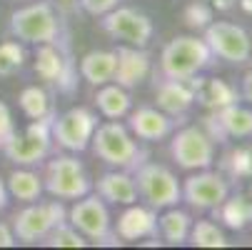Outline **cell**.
<instances>
[{"label": "cell", "instance_id": "obj_6", "mask_svg": "<svg viewBox=\"0 0 252 250\" xmlns=\"http://www.w3.org/2000/svg\"><path fill=\"white\" fill-rule=\"evenodd\" d=\"M53 118H55V113L32 120L23 133H15L0 153L15 165H35V163L45 160L53 148V133H50Z\"/></svg>", "mask_w": 252, "mask_h": 250}, {"label": "cell", "instance_id": "obj_35", "mask_svg": "<svg viewBox=\"0 0 252 250\" xmlns=\"http://www.w3.org/2000/svg\"><path fill=\"white\" fill-rule=\"evenodd\" d=\"M78 3L88 15H95V18H102L105 13L118 8V0H78Z\"/></svg>", "mask_w": 252, "mask_h": 250}, {"label": "cell", "instance_id": "obj_2", "mask_svg": "<svg viewBox=\"0 0 252 250\" xmlns=\"http://www.w3.org/2000/svg\"><path fill=\"white\" fill-rule=\"evenodd\" d=\"M212 65V53L197 35H175L160 53L162 78L188 80Z\"/></svg>", "mask_w": 252, "mask_h": 250}, {"label": "cell", "instance_id": "obj_22", "mask_svg": "<svg viewBox=\"0 0 252 250\" xmlns=\"http://www.w3.org/2000/svg\"><path fill=\"white\" fill-rule=\"evenodd\" d=\"M113 73H115V50H90L80 58V75L95 88L113 83Z\"/></svg>", "mask_w": 252, "mask_h": 250}, {"label": "cell", "instance_id": "obj_34", "mask_svg": "<svg viewBox=\"0 0 252 250\" xmlns=\"http://www.w3.org/2000/svg\"><path fill=\"white\" fill-rule=\"evenodd\" d=\"M15 135V123H13V113L5 103H0V150L8 145V140Z\"/></svg>", "mask_w": 252, "mask_h": 250}, {"label": "cell", "instance_id": "obj_7", "mask_svg": "<svg viewBox=\"0 0 252 250\" xmlns=\"http://www.w3.org/2000/svg\"><path fill=\"white\" fill-rule=\"evenodd\" d=\"M63 220H67V210L60 200H48V203L35 200L13 215V235L15 240L32 245V243L43 240Z\"/></svg>", "mask_w": 252, "mask_h": 250}, {"label": "cell", "instance_id": "obj_19", "mask_svg": "<svg viewBox=\"0 0 252 250\" xmlns=\"http://www.w3.org/2000/svg\"><path fill=\"white\" fill-rule=\"evenodd\" d=\"M188 80H190V85L195 90V103H200L202 108H207V110H220V108H225V105L240 103L237 88H232L230 83H225L220 78H200V75H192Z\"/></svg>", "mask_w": 252, "mask_h": 250}, {"label": "cell", "instance_id": "obj_17", "mask_svg": "<svg viewBox=\"0 0 252 250\" xmlns=\"http://www.w3.org/2000/svg\"><path fill=\"white\" fill-rule=\"evenodd\" d=\"M115 233L120 240H142L158 238V210L150 205H127L115 223Z\"/></svg>", "mask_w": 252, "mask_h": 250}, {"label": "cell", "instance_id": "obj_23", "mask_svg": "<svg viewBox=\"0 0 252 250\" xmlns=\"http://www.w3.org/2000/svg\"><path fill=\"white\" fill-rule=\"evenodd\" d=\"M95 103H97V110L107 118V120H120L130 113L132 108V98L125 88H120L118 83H105L100 85L97 95H95Z\"/></svg>", "mask_w": 252, "mask_h": 250}, {"label": "cell", "instance_id": "obj_30", "mask_svg": "<svg viewBox=\"0 0 252 250\" xmlns=\"http://www.w3.org/2000/svg\"><path fill=\"white\" fill-rule=\"evenodd\" d=\"M43 243H45L48 248H85V245H88L85 235H80L67 220L58 223V225L43 238Z\"/></svg>", "mask_w": 252, "mask_h": 250}, {"label": "cell", "instance_id": "obj_3", "mask_svg": "<svg viewBox=\"0 0 252 250\" xmlns=\"http://www.w3.org/2000/svg\"><path fill=\"white\" fill-rule=\"evenodd\" d=\"M8 30L20 43H30V45L58 43L60 20L50 3H32V5H23L10 13Z\"/></svg>", "mask_w": 252, "mask_h": 250}, {"label": "cell", "instance_id": "obj_21", "mask_svg": "<svg viewBox=\"0 0 252 250\" xmlns=\"http://www.w3.org/2000/svg\"><path fill=\"white\" fill-rule=\"evenodd\" d=\"M212 215L225 228L240 233L252 225V200L247 195H227L218 208H212Z\"/></svg>", "mask_w": 252, "mask_h": 250}, {"label": "cell", "instance_id": "obj_36", "mask_svg": "<svg viewBox=\"0 0 252 250\" xmlns=\"http://www.w3.org/2000/svg\"><path fill=\"white\" fill-rule=\"evenodd\" d=\"M240 98L252 108V70H247V73L242 75V90H240Z\"/></svg>", "mask_w": 252, "mask_h": 250}, {"label": "cell", "instance_id": "obj_15", "mask_svg": "<svg viewBox=\"0 0 252 250\" xmlns=\"http://www.w3.org/2000/svg\"><path fill=\"white\" fill-rule=\"evenodd\" d=\"M148 75H150V55H148L145 48L120 45L115 50L113 83H118L120 88L130 90V88H137Z\"/></svg>", "mask_w": 252, "mask_h": 250}, {"label": "cell", "instance_id": "obj_1", "mask_svg": "<svg viewBox=\"0 0 252 250\" xmlns=\"http://www.w3.org/2000/svg\"><path fill=\"white\" fill-rule=\"evenodd\" d=\"M90 148L102 163L120 168V170H127V173H132L148 158L137 148V143L130 135V130L125 125H120L118 120H107V123L97 125L95 133H93V140H90Z\"/></svg>", "mask_w": 252, "mask_h": 250}, {"label": "cell", "instance_id": "obj_18", "mask_svg": "<svg viewBox=\"0 0 252 250\" xmlns=\"http://www.w3.org/2000/svg\"><path fill=\"white\" fill-rule=\"evenodd\" d=\"M155 100L158 108L172 118H180L190 110V105L195 103V90L190 80H175V78H162L155 85Z\"/></svg>", "mask_w": 252, "mask_h": 250}, {"label": "cell", "instance_id": "obj_5", "mask_svg": "<svg viewBox=\"0 0 252 250\" xmlns=\"http://www.w3.org/2000/svg\"><path fill=\"white\" fill-rule=\"evenodd\" d=\"M43 188L60 200H78L93 190V180L78 155H58L45 165Z\"/></svg>", "mask_w": 252, "mask_h": 250}, {"label": "cell", "instance_id": "obj_41", "mask_svg": "<svg viewBox=\"0 0 252 250\" xmlns=\"http://www.w3.org/2000/svg\"><path fill=\"white\" fill-rule=\"evenodd\" d=\"M247 60H250V63H252V45H250V58H247Z\"/></svg>", "mask_w": 252, "mask_h": 250}, {"label": "cell", "instance_id": "obj_26", "mask_svg": "<svg viewBox=\"0 0 252 250\" xmlns=\"http://www.w3.org/2000/svg\"><path fill=\"white\" fill-rule=\"evenodd\" d=\"M220 125L225 128L227 138H252V108H245L240 103L225 105L215 110Z\"/></svg>", "mask_w": 252, "mask_h": 250}, {"label": "cell", "instance_id": "obj_11", "mask_svg": "<svg viewBox=\"0 0 252 250\" xmlns=\"http://www.w3.org/2000/svg\"><path fill=\"white\" fill-rule=\"evenodd\" d=\"M202 40L207 43L212 58H220V60H227L232 65H242L247 63L250 58V45H252V38L250 33L235 23H227V20H212L207 28H205V35Z\"/></svg>", "mask_w": 252, "mask_h": 250}, {"label": "cell", "instance_id": "obj_20", "mask_svg": "<svg viewBox=\"0 0 252 250\" xmlns=\"http://www.w3.org/2000/svg\"><path fill=\"white\" fill-rule=\"evenodd\" d=\"M93 188H95V195H100L105 203H113V205L137 203V188H135L132 175L127 170H120V168L110 170V173H102Z\"/></svg>", "mask_w": 252, "mask_h": 250}, {"label": "cell", "instance_id": "obj_38", "mask_svg": "<svg viewBox=\"0 0 252 250\" xmlns=\"http://www.w3.org/2000/svg\"><path fill=\"white\" fill-rule=\"evenodd\" d=\"M205 3L212 8V10H220V13H227L237 5V0H205Z\"/></svg>", "mask_w": 252, "mask_h": 250}, {"label": "cell", "instance_id": "obj_28", "mask_svg": "<svg viewBox=\"0 0 252 250\" xmlns=\"http://www.w3.org/2000/svg\"><path fill=\"white\" fill-rule=\"evenodd\" d=\"M188 240L195 248H227L230 245L227 238H225V233L215 225L212 220H197V223H192Z\"/></svg>", "mask_w": 252, "mask_h": 250}, {"label": "cell", "instance_id": "obj_40", "mask_svg": "<svg viewBox=\"0 0 252 250\" xmlns=\"http://www.w3.org/2000/svg\"><path fill=\"white\" fill-rule=\"evenodd\" d=\"M237 5H240L247 15H252V0H237Z\"/></svg>", "mask_w": 252, "mask_h": 250}, {"label": "cell", "instance_id": "obj_16", "mask_svg": "<svg viewBox=\"0 0 252 250\" xmlns=\"http://www.w3.org/2000/svg\"><path fill=\"white\" fill-rule=\"evenodd\" d=\"M177 123H183V120H175L172 115L162 113L160 108H148V105H142V108L127 113V130L135 138L148 140V143L167 138L175 130Z\"/></svg>", "mask_w": 252, "mask_h": 250}, {"label": "cell", "instance_id": "obj_13", "mask_svg": "<svg viewBox=\"0 0 252 250\" xmlns=\"http://www.w3.org/2000/svg\"><path fill=\"white\" fill-rule=\"evenodd\" d=\"M180 185H183V200L192 210H212L230 195L227 180L220 173H212L210 168H202L188 175L185 183H180Z\"/></svg>", "mask_w": 252, "mask_h": 250}, {"label": "cell", "instance_id": "obj_4", "mask_svg": "<svg viewBox=\"0 0 252 250\" xmlns=\"http://www.w3.org/2000/svg\"><path fill=\"white\" fill-rule=\"evenodd\" d=\"M132 173H135L132 180L137 188V198L145 200V205H150L155 210H165L183 200V185H180L177 175L172 170H167L165 165L145 160Z\"/></svg>", "mask_w": 252, "mask_h": 250}, {"label": "cell", "instance_id": "obj_31", "mask_svg": "<svg viewBox=\"0 0 252 250\" xmlns=\"http://www.w3.org/2000/svg\"><path fill=\"white\" fill-rule=\"evenodd\" d=\"M225 168L232 178H252V145H242L225 158Z\"/></svg>", "mask_w": 252, "mask_h": 250}, {"label": "cell", "instance_id": "obj_27", "mask_svg": "<svg viewBox=\"0 0 252 250\" xmlns=\"http://www.w3.org/2000/svg\"><path fill=\"white\" fill-rule=\"evenodd\" d=\"M18 103H20V110L30 118V120H38V118H45L53 110V105H50V95L45 88H38V85H28L20 90L18 95Z\"/></svg>", "mask_w": 252, "mask_h": 250}, {"label": "cell", "instance_id": "obj_9", "mask_svg": "<svg viewBox=\"0 0 252 250\" xmlns=\"http://www.w3.org/2000/svg\"><path fill=\"white\" fill-rule=\"evenodd\" d=\"M100 25L113 40H120V43L135 45V48H145L153 40V33H155L150 15H145L137 8H127V5H123V8L118 5L110 13H105Z\"/></svg>", "mask_w": 252, "mask_h": 250}, {"label": "cell", "instance_id": "obj_10", "mask_svg": "<svg viewBox=\"0 0 252 250\" xmlns=\"http://www.w3.org/2000/svg\"><path fill=\"white\" fill-rule=\"evenodd\" d=\"M170 155L183 170H202L215 163V143L200 125L180 128L170 140Z\"/></svg>", "mask_w": 252, "mask_h": 250}, {"label": "cell", "instance_id": "obj_33", "mask_svg": "<svg viewBox=\"0 0 252 250\" xmlns=\"http://www.w3.org/2000/svg\"><path fill=\"white\" fill-rule=\"evenodd\" d=\"M200 128L207 133V138H210L212 143H227V140H230L227 133H225V128L220 125L218 115H215V110H210V115L202 118V125H200Z\"/></svg>", "mask_w": 252, "mask_h": 250}, {"label": "cell", "instance_id": "obj_37", "mask_svg": "<svg viewBox=\"0 0 252 250\" xmlns=\"http://www.w3.org/2000/svg\"><path fill=\"white\" fill-rule=\"evenodd\" d=\"M13 245H15L13 228H8L5 223H0V248H13Z\"/></svg>", "mask_w": 252, "mask_h": 250}, {"label": "cell", "instance_id": "obj_24", "mask_svg": "<svg viewBox=\"0 0 252 250\" xmlns=\"http://www.w3.org/2000/svg\"><path fill=\"white\" fill-rule=\"evenodd\" d=\"M190 228H192L190 213L180 210L177 205L165 208V213L158 218V230H160V235H162V240L167 245H183V243H188Z\"/></svg>", "mask_w": 252, "mask_h": 250}, {"label": "cell", "instance_id": "obj_25", "mask_svg": "<svg viewBox=\"0 0 252 250\" xmlns=\"http://www.w3.org/2000/svg\"><path fill=\"white\" fill-rule=\"evenodd\" d=\"M8 193L10 198H18L20 203H35V200H40L43 195V178L38 173H32V170H25V165L20 170H13L8 175Z\"/></svg>", "mask_w": 252, "mask_h": 250}, {"label": "cell", "instance_id": "obj_39", "mask_svg": "<svg viewBox=\"0 0 252 250\" xmlns=\"http://www.w3.org/2000/svg\"><path fill=\"white\" fill-rule=\"evenodd\" d=\"M8 203H10V193H8L5 180L0 178V210H5V208H8Z\"/></svg>", "mask_w": 252, "mask_h": 250}, {"label": "cell", "instance_id": "obj_12", "mask_svg": "<svg viewBox=\"0 0 252 250\" xmlns=\"http://www.w3.org/2000/svg\"><path fill=\"white\" fill-rule=\"evenodd\" d=\"M67 223L73 225L80 235H85V240L100 243L102 238H107L113 233V218L107 203L100 195H83L75 200V205L67 210Z\"/></svg>", "mask_w": 252, "mask_h": 250}, {"label": "cell", "instance_id": "obj_8", "mask_svg": "<svg viewBox=\"0 0 252 250\" xmlns=\"http://www.w3.org/2000/svg\"><path fill=\"white\" fill-rule=\"evenodd\" d=\"M97 128V115L88 108H70L65 113H55L50 123L53 143L67 153H83L90 148L93 133Z\"/></svg>", "mask_w": 252, "mask_h": 250}, {"label": "cell", "instance_id": "obj_42", "mask_svg": "<svg viewBox=\"0 0 252 250\" xmlns=\"http://www.w3.org/2000/svg\"><path fill=\"white\" fill-rule=\"evenodd\" d=\"M60 3H73V0H60Z\"/></svg>", "mask_w": 252, "mask_h": 250}, {"label": "cell", "instance_id": "obj_32", "mask_svg": "<svg viewBox=\"0 0 252 250\" xmlns=\"http://www.w3.org/2000/svg\"><path fill=\"white\" fill-rule=\"evenodd\" d=\"M183 20L188 28L192 30H205L212 23V8L205 3V0H197V3H190L183 13Z\"/></svg>", "mask_w": 252, "mask_h": 250}, {"label": "cell", "instance_id": "obj_14", "mask_svg": "<svg viewBox=\"0 0 252 250\" xmlns=\"http://www.w3.org/2000/svg\"><path fill=\"white\" fill-rule=\"evenodd\" d=\"M35 73L45 83L58 85L60 93H73L78 85L73 58L65 55L55 43H43L35 50Z\"/></svg>", "mask_w": 252, "mask_h": 250}, {"label": "cell", "instance_id": "obj_29", "mask_svg": "<svg viewBox=\"0 0 252 250\" xmlns=\"http://www.w3.org/2000/svg\"><path fill=\"white\" fill-rule=\"evenodd\" d=\"M28 60V50L18 40H5L0 43V78H10L20 73Z\"/></svg>", "mask_w": 252, "mask_h": 250}]
</instances>
